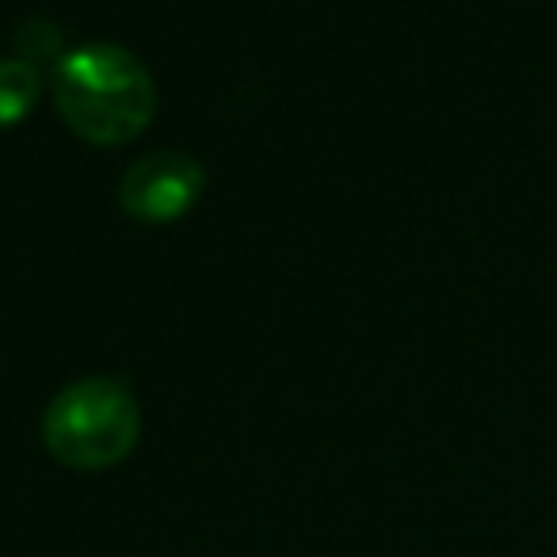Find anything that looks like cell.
Here are the masks:
<instances>
[{"mask_svg":"<svg viewBox=\"0 0 557 557\" xmlns=\"http://www.w3.org/2000/svg\"><path fill=\"white\" fill-rule=\"evenodd\" d=\"M207 191V172L180 149L146 153L119 180V207L146 225L180 222Z\"/></svg>","mask_w":557,"mask_h":557,"instance_id":"cell-3","label":"cell"},{"mask_svg":"<svg viewBox=\"0 0 557 557\" xmlns=\"http://www.w3.org/2000/svg\"><path fill=\"white\" fill-rule=\"evenodd\" d=\"M50 92L62 123L88 146L103 149L134 141L157 111L153 73L115 42L65 50L50 77Z\"/></svg>","mask_w":557,"mask_h":557,"instance_id":"cell-1","label":"cell"},{"mask_svg":"<svg viewBox=\"0 0 557 557\" xmlns=\"http://www.w3.org/2000/svg\"><path fill=\"white\" fill-rule=\"evenodd\" d=\"M42 77L27 58H0V126H16L39 103Z\"/></svg>","mask_w":557,"mask_h":557,"instance_id":"cell-4","label":"cell"},{"mask_svg":"<svg viewBox=\"0 0 557 557\" xmlns=\"http://www.w3.org/2000/svg\"><path fill=\"white\" fill-rule=\"evenodd\" d=\"M141 435V409L119 379H81L50 401L42 417V443L70 470L119 466Z\"/></svg>","mask_w":557,"mask_h":557,"instance_id":"cell-2","label":"cell"}]
</instances>
